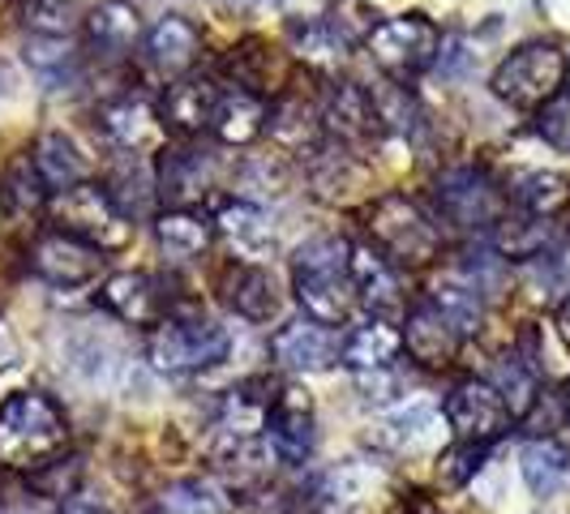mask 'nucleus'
<instances>
[{"label": "nucleus", "instance_id": "nucleus-1", "mask_svg": "<svg viewBox=\"0 0 570 514\" xmlns=\"http://www.w3.org/2000/svg\"><path fill=\"white\" fill-rule=\"evenodd\" d=\"M69 446L65 407L43 391H18L0 403V467L35 472Z\"/></svg>", "mask_w": 570, "mask_h": 514}, {"label": "nucleus", "instance_id": "nucleus-2", "mask_svg": "<svg viewBox=\"0 0 570 514\" xmlns=\"http://www.w3.org/2000/svg\"><path fill=\"white\" fill-rule=\"evenodd\" d=\"M352 245L340 236H314L292 254V287L305 317H314L322 326H340L347 322L356 305V287H352Z\"/></svg>", "mask_w": 570, "mask_h": 514}, {"label": "nucleus", "instance_id": "nucleus-3", "mask_svg": "<svg viewBox=\"0 0 570 514\" xmlns=\"http://www.w3.org/2000/svg\"><path fill=\"white\" fill-rule=\"evenodd\" d=\"M48 215H52L57 231H69V236H78L95 249H120L134 236V219L116 206V198L104 185H90V180L52 194Z\"/></svg>", "mask_w": 570, "mask_h": 514}, {"label": "nucleus", "instance_id": "nucleus-4", "mask_svg": "<svg viewBox=\"0 0 570 514\" xmlns=\"http://www.w3.org/2000/svg\"><path fill=\"white\" fill-rule=\"evenodd\" d=\"M365 48L391 82L407 86L412 78H421L429 65H438L442 30L433 27L425 13H403V18H386V22L370 27Z\"/></svg>", "mask_w": 570, "mask_h": 514}, {"label": "nucleus", "instance_id": "nucleus-5", "mask_svg": "<svg viewBox=\"0 0 570 514\" xmlns=\"http://www.w3.org/2000/svg\"><path fill=\"white\" fill-rule=\"evenodd\" d=\"M567 82V57L553 43H523L489 78V90L511 108H544Z\"/></svg>", "mask_w": 570, "mask_h": 514}, {"label": "nucleus", "instance_id": "nucleus-6", "mask_svg": "<svg viewBox=\"0 0 570 514\" xmlns=\"http://www.w3.org/2000/svg\"><path fill=\"white\" fill-rule=\"evenodd\" d=\"M228 330L206 322V317H164L150 343H146V356L159 373H202L210 365H219L228 356Z\"/></svg>", "mask_w": 570, "mask_h": 514}, {"label": "nucleus", "instance_id": "nucleus-7", "mask_svg": "<svg viewBox=\"0 0 570 514\" xmlns=\"http://www.w3.org/2000/svg\"><path fill=\"white\" fill-rule=\"evenodd\" d=\"M370 236L377 240V249L386 254V261L395 266H425L442 249V236L429 224V215L403 194H386L373 201L370 210Z\"/></svg>", "mask_w": 570, "mask_h": 514}, {"label": "nucleus", "instance_id": "nucleus-8", "mask_svg": "<svg viewBox=\"0 0 570 514\" xmlns=\"http://www.w3.org/2000/svg\"><path fill=\"white\" fill-rule=\"evenodd\" d=\"M446 425L455 428L459 442H476V446H489L498 437L511 433V407L502 399V391L493 382H481V377H468L459 382L455 391L446 395Z\"/></svg>", "mask_w": 570, "mask_h": 514}, {"label": "nucleus", "instance_id": "nucleus-9", "mask_svg": "<svg viewBox=\"0 0 570 514\" xmlns=\"http://www.w3.org/2000/svg\"><path fill=\"white\" fill-rule=\"evenodd\" d=\"M502 194L481 168H451L438 180V210L463 231H485L502 224Z\"/></svg>", "mask_w": 570, "mask_h": 514}, {"label": "nucleus", "instance_id": "nucleus-10", "mask_svg": "<svg viewBox=\"0 0 570 514\" xmlns=\"http://www.w3.org/2000/svg\"><path fill=\"white\" fill-rule=\"evenodd\" d=\"M30 270L52 287H82L90 279H99L104 270V249L86 245L69 231H43L35 245H30Z\"/></svg>", "mask_w": 570, "mask_h": 514}, {"label": "nucleus", "instance_id": "nucleus-11", "mask_svg": "<svg viewBox=\"0 0 570 514\" xmlns=\"http://www.w3.org/2000/svg\"><path fill=\"white\" fill-rule=\"evenodd\" d=\"M314 399H309V391H301V386H284L275 403H271V412H266V446L275 451L279 463H292V467H301L305 458L314 455Z\"/></svg>", "mask_w": 570, "mask_h": 514}, {"label": "nucleus", "instance_id": "nucleus-12", "mask_svg": "<svg viewBox=\"0 0 570 514\" xmlns=\"http://www.w3.org/2000/svg\"><path fill=\"white\" fill-rule=\"evenodd\" d=\"M271 356H275L279 369L326 373V369H335V360H340V343H335V335H331L322 322L296 317V322H287V326H279V330L271 335Z\"/></svg>", "mask_w": 570, "mask_h": 514}, {"label": "nucleus", "instance_id": "nucleus-13", "mask_svg": "<svg viewBox=\"0 0 570 514\" xmlns=\"http://www.w3.org/2000/svg\"><path fill=\"white\" fill-rule=\"evenodd\" d=\"M99 305L112 317L129 322V326H159L168 317V296H164V284L146 270H120V275H108L104 287H99Z\"/></svg>", "mask_w": 570, "mask_h": 514}, {"label": "nucleus", "instance_id": "nucleus-14", "mask_svg": "<svg viewBox=\"0 0 570 514\" xmlns=\"http://www.w3.org/2000/svg\"><path fill=\"white\" fill-rule=\"evenodd\" d=\"M219 103H224V90L210 78H180L168 86L159 116H164V129L180 134V138H198L206 129H215Z\"/></svg>", "mask_w": 570, "mask_h": 514}, {"label": "nucleus", "instance_id": "nucleus-15", "mask_svg": "<svg viewBox=\"0 0 570 514\" xmlns=\"http://www.w3.org/2000/svg\"><path fill=\"white\" fill-rule=\"evenodd\" d=\"M459 335L446 317L438 314L433 305H412L407 309V330H403V347L416 365L425 369H446L459 352Z\"/></svg>", "mask_w": 570, "mask_h": 514}, {"label": "nucleus", "instance_id": "nucleus-16", "mask_svg": "<svg viewBox=\"0 0 570 514\" xmlns=\"http://www.w3.org/2000/svg\"><path fill=\"white\" fill-rule=\"evenodd\" d=\"M99 125H104V134H108L120 150H129V155L150 150V146H159V138H164V116L155 112L146 99H134V95L108 103V108L99 112Z\"/></svg>", "mask_w": 570, "mask_h": 514}, {"label": "nucleus", "instance_id": "nucleus-17", "mask_svg": "<svg viewBox=\"0 0 570 514\" xmlns=\"http://www.w3.org/2000/svg\"><path fill=\"white\" fill-rule=\"evenodd\" d=\"M266 129H271V138L284 146L287 155H317L326 120H322V108H314L309 99L284 95V99L266 112Z\"/></svg>", "mask_w": 570, "mask_h": 514}, {"label": "nucleus", "instance_id": "nucleus-18", "mask_svg": "<svg viewBox=\"0 0 570 514\" xmlns=\"http://www.w3.org/2000/svg\"><path fill=\"white\" fill-rule=\"evenodd\" d=\"M322 120H326V129H335L347 142H365V138H373L382 129L377 125V108H373V95L356 82H335L326 90Z\"/></svg>", "mask_w": 570, "mask_h": 514}, {"label": "nucleus", "instance_id": "nucleus-19", "mask_svg": "<svg viewBox=\"0 0 570 514\" xmlns=\"http://www.w3.org/2000/svg\"><path fill=\"white\" fill-rule=\"evenodd\" d=\"M202 52V34L194 22H185V18H176L168 13L159 27L146 34V60H150V69L159 73V78H180Z\"/></svg>", "mask_w": 570, "mask_h": 514}, {"label": "nucleus", "instance_id": "nucleus-20", "mask_svg": "<svg viewBox=\"0 0 570 514\" xmlns=\"http://www.w3.org/2000/svg\"><path fill=\"white\" fill-rule=\"evenodd\" d=\"M215 228L232 240V249L245 257V261H262V257L275 254V224L271 215L254 206V201H228L215 219Z\"/></svg>", "mask_w": 570, "mask_h": 514}, {"label": "nucleus", "instance_id": "nucleus-21", "mask_svg": "<svg viewBox=\"0 0 570 514\" xmlns=\"http://www.w3.org/2000/svg\"><path fill=\"white\" fill-rule=\"evenodd\" d=\"M403 352V330H395L386 317H370L365 326H356L340 347V360L352 373L365 369H391L395 356Z\"/></svg>", "mask_w": 570, "mask_h": 514}, {"label": "nucleus", "instance_id": "nucleus-22", "mask_svg": "<svg viewBox=\"0 0 570 514\" xmlns=\"http://www.w3.org/2000/svg\"><path fill=\"white\" fill-rule=\"evenodd\" d=\"M352 287L356 296L370 305L373 314H395L403 309L400 279H395V266L382 254H373L370 245H352Z\"/></svg>", "mask_w": 570, "mask_h": 514}, {"label": "nucleus", "instance_id": "nucleus-23", "mask_svg": "<svg viewBox=\"0 0 570 514\" xmlns=\"http://www.w3.org/2000/svg\"><path fill=\"white\" fill-rule=\"evenodd\" d=\"M30 164H35V171L43 176V185H48L52 194L73 189V185H82L86 180V155L78 150V142H73L69 134H60V129L43 134V138L35 142Z\"/></svg>", "mask_w": 570, "mask_h": 514}, {"label": "nucleus", "instance_id": "nucleus-24", "mask_svg": "<svg viewBox=\"0 0 570 514\" xmlns=\"http://www.w3.org/2000/svg\"><path fill=\"white\" fill-rule=\"evenodd\" d=\"M228 305L245 317V322H271V317L279 314V291H275L271 270H266V266H257V261H240V266H232Z\"/></svg>", "mask_w": 570, "mask_h": 514}, {"label": "nucleus", "instance_id": "nucleus-25", "mask_svg": "<svg viewBox=\"0 0 570 514\" xmlns=\"http://www.w3.org/2000/svg\"><path fill=\"white\" fill-rule=\"evenodd\" d=\"M519 476L532 488V497H553L570 476V451L553 437H532L519 451Z\"/></svg>", "mask_w": 570, "mask_h": 514}, {"label": "nucleus", "instance_id": "nucleus-26", "mask_svg": "<svg viewBox=\"0 0 570 514\" xmlns=\"http://www.w3.org/2000/svg\"><path fill=\"white\" fill-rule=\"evenodd\" d=\"M86 39L99 52H125L142 39V13L129 0H104L86 13Z\"/></svg>", "mask_w": 570, "mask_h": 514}, {"label": "nucleus", "instance_id": "nucleus-27", "mask_svg": "<svg viewBox=\"0 0 570 514\" xmlns=\"http://www.w3.org/2000/svg\"><path fill=\"white\" fill-rule=\"evenodd\" d=\"M292 52L305 65H314V69H340L343 60L352 57V34L340 22L309 18V22L292 27Z\"/></svg>", "mask_w": 570, "mask_h": 514}, {"label": "nucleus", "instance_id": "nucleus-28", "mask_svg": "<svg viewBox=\"0 0 570 514\" xmlns=\"http://www.w3.org/2000/svg\"><path fill=\"white\" fill-rule=\"evenodd\" d=\"M382 485H386V476H382L373 463H365V458H347V463H340L335 472H326V481H322V493H317V497H326L331 511H352L356 502L373 497Z\"/></svg>", "mask_w": 570, "mask_h": 514}, {"label": "nucleus", "instance_id": "nucleus-29", "mask_svg": "<svg viewBox=\"0 0 570 514\" xmlns=\"http://www.w3.org/2000/svg\"><path fill=\"white\" fill-rule=\"evenodd\" d=\"M549 245H558V236H553L549 219H541V215L502 219V224L493 228V249L507 257V261H532V257H541Z\"/></svg>", "mask_w": 570, "mask_h": 514}, {"label": "nucleus", "instance_id": "nucleus-30", "mask_svg": "<svg viewBox=\"0 0 570 514\" xmlns=\"http://www.w3.org/2000/svg\"><path fill=\"white\" fill-rule=\"evenodd\" d=\"M266 129V108L257 103V95L249 90H236V95H224L219 103V116H215V138L224 146H249Z\"/></svg>", "mask_w": 570, "mask_h": 514}, {"label": "nucleus", "instance_id": "nucleus-31", "mask_svg": "<svg viewBox=\"0 0 570 514\" xmlns=\"http://www.w3.org/2000/svg\"><path fill=\"white\" fill-rule=\"evenodd\" d=\"M429 305L446 317L459 335H476L481 322H485V296L468 284V279H446V284H438Z\"/></svg>", "mask_w": 570, "mask_h": 514}, {"label": "nucleus", "instance_id": "nucleus-32", "mask_svg": "<svg viewBox=\"0 0 570 514\" xmlns=\"http://www.w3.org/2000/svg\"><path fill=\"white\" fill-rule=\"evenodd\" d=\"M155 185H159L164 198L176 201V210H189L185 201L202 198L210 189V168L202 164V155H168Z\"/></svg>", "mask_w": 570, "mask_h": 514}, {"label": "nucleus", "instance_id": "nucleus-33", "mask_svg": "<svg viewBox=\"0 0 570 514\" xmlns=\"http://www.w3.org/2000/svg\"><path fill=\"white\" fill-rule=\"evenodd\" d=\"M155 236H159V245L176 257H194L202 254L206 245H210V236H215V224L198 215V210H168V215H159V224H155Z\"/></svg>", "mask_w": 570, "mask_h": 514}, {"label": "nucleus", "instance_id": "nucleus-34", "mask_svg": "<svg viewBox=\"0 0 570 514\" xmlns=\"http://www.w3.org/2000/svg\"><path fill=\"white\" fill-rule=\"evenodd\" d=\"M514 201L528 210V215H541V219H549V215H558L562 206L570 201V180L567 176H558V171H523L519 180H514Z\"/></svg>", "mask_w": 570, "mask_h": 514}, {"label": "nucleus", "instance_id": "nucleus-35", "mask_svg": "<svg viewBox=\"0 0 570 514\" xmlns=\"http://www.w3.org/2000/svg\"><path fill=\"white\" fill-rule=\"evenodd\" d=\"M65 365L78 373L82 382L99 386V382H112L120 369V352L99 335H78V339L65 347Z\"/></svg>", "mask_w": 570, "mask_h": 514}, {"label": "nucleus", "instance_id": "nucleus-36", "mask_svg": "<svg viewBox=\"0 0 570 514\" xmlns=\"http://www.w3.org/2000/svg\"><path fill=\"white\" fill-rule=\"evenodd\" d=\"M159 514H228L224 488L210 481H176L159 493Z\"/></svg>", "mask_w": 570, "mask_h": 514}, {"label": "nucleus", "instance_id": "nucleus-37", "mask_svg": "<svg viewBox=\"0 0 570 514\" xmlns=\"http://www.w3.org/2000/svg\"><path fill=\"white\" fill-rule=\"evenodd\" d=\"M528 284L541 300H567L570 296V240L549 245L541 257L528 261Z\"/></svg>", "mask_w": 570, "mask_h": 514}, {"label": "nucleus", "instance_id": "nucleus-38", "mask_svg": "<svg viewBox=\"0 0 570 514\" xmlns=\"http://www.w3.org/2000/svg\"><path fill=\"white\" fill-rule=\"evenodd\" d=\"M373 95V108H377V125L386 134H400V138H412L425 129V116L416 108V99L403 90L400 82L395 86H382V90H370Z\"/></svg>", "mask_w": 570, "mask_h": 514}, {"label": "nucleus", "instance_id": "nucleus-39", "mask_svg": "<svg viewBox=\"0 0 570 514\" xmlns=\"http://www.w3.org/2000/svg\"><path fill=\"white\" fill-rule=\"evenodd\" d=\"M493 386L502 391L511 416H528L537 407V373L528 369L523 356H502L498 369H493Z\"/></svg>", "mask_w": 570, "mask_h": 514}, {"label": "nucleus", "instance_id": "nucleus-40", "mask_svg": "<svg viewBox=\"0 0 570 514\" xmlns=\"http://www.w3.org/2000/svg\"><path fill=\"white\" fill-rule=\"evenodd\" d=\"M438 407L425 399L407 403V407H400L391 421H386V433H391V442L395 446H407V451H416V446H425L429 437L438 433Z\"/></svg>", "mask_w": 570, "mask_h": 514}, {"label": "nucleus", "instance_id": "nucleus-41", "mask_svg": "<svg viewBox=\"0 0 570 514\" xmlns=\"http://www.w3.org/2000/svg\"><path fill=\"white\" fill-rule=\"evenodd\" d=\"M78 481H82V463L78 458H52V463L30 472V488L39 497H57V502H69L78 493Z\"/></svg>", "mask_w": 570, "mask_h": 514}, {"label": "nucleus", "instance_id": "nucleus-42", "mask_svg": "<svg viewBox=\"0 0 570 514\" xmlns=\"http://www.w3.org/2000/svg\"><path fill=\"white\" fill-rule=\"evenodd\" d=\"M22 60L39 78H52V73L73 65V48H69L65 34H30L27 43H22Z\"/></svg>", "mask_w": 570, "mask_h": 514}, {"label": "nucleus", "instance_id": "nucleus-43", "mask_svg": "<svg viewBox=\"0 0 570 514\" xmlns=\"http://www.w3.org/2000/svg\"><path fill=\"white\" fill-rule=\"evenodd\" d=\"M0 198H9L18 210H39L43 201H48V185H43V176L35 171V164L27 159H18L9 176H4V185H0Z\"/></svg>", "mask_w": 570, "mask_h": 514}, {"label": "nucleus", "instance_id": "nucleus-44", "mask_svg": "<svg viewBox=\"0 0 570 514\" xmlns=\"http://www.w3.org/2000/svg\"><path fill=\"white\" fill-rule=\"evenodd\" d=\"M537 138L558 155H570V90H558L544 108H537Z\"/></svg>", "mask_w": 570, "mask_h": 514}, {"label": "nucleus", "instance_id": "nucleus-45", "mask_svg": "<svg viewBox=\"0 0 570 514\" xmlns=\"http://www.w3.org/2000/svg\"><path fill=\"white\" fill-rule=\"evenodd\" d=\"M468 284L476 287L481 296H502V287L511 279V270H507V257L498 254V249H481V254H468Z\"/></svg>", "mask_w": 570, "mask_h": 514}, {"label": "nucleus", "instance_id": "nucleus-46", "mask_svg": "<svg viewBox=\"0 0 570 514\" xmlns=\"http://www.w3.org/2000/svg\"><path fill=\"white\" fill-rule=\"evenodd\" d=\"M228 69L236 73V82H240V86H249V90H266L262 82L271 78V52H266L257 39H249V43L232 48Z\"/></svg>", "mask_w": 570, "mask_h": 514}, {"label": "nucleus", "instance_id": "nucleus-47", "mask_svg": "<svg viewBox=\"0 0 570 514\" xmlns=\"http://www.w3.org/2000/svg\"><path fill=\"white\" fill-rule=\"evenodd\" d=\"M485 451L489 446H476V442H459L455 451H446L442 463H438V472H442V485H468L476 472H481V463H485Z\"/></svg>", "mask_w": 570, "mask_h": 514}, {"label": "nucleus", "instance_id": "nucleus-48", "mask_svg": "<svg viewBox=\"0 0 570 514\" xmlns=\"http://www.w3.org/2000/svg\"><path fill=\"white\" fill-rule=\"evenodd\" d=\"M27 22L35 34H65L73 22V0H27Z\"/></svg>", "mask_w": 570, "mask_h": 514}, {"label": "nucleus", "instance_id": "nucleus-49", "mask_svg": "<svg viewBox=\"0 0 570 514\" xmlns=\"http://www.w3.org/2000/svg\"><path fill=\"white\" fill-rule=\"evenodd\" d=\"M400 373H391V369H365V373H356V391H361V399H370V403H391L395 395H400Z\"/></svg>", "mask_w": 570, "mask_h": 514}, {"label": "nucleus", "instance_id": "nucleus-50", "mask_svg": "<svg viewBox=\"0 0 570 514\" xmlns=\"http://www.w3.org/2000/svg\"><path fill=\"white\" fill-rule=\"evenodd\" d=\"M472 60H476V52H468V43H463V39H442V52H438V69H442L446 78H468Z\"/></svg>", "mask_w": 570, "mask_h": 514}, {"label": "nucleus", "instance_id": "nucleus-51", "mask_svg": "<svg viewBox=\"0 0 570 514\" xmlns=\"http://www.w3.org/2000/svg\"><path fill=\"white\" fill-rule=\"evenodd\" d=\"M18 360V339H13V330L4 326V317H0V373L9 369Z\"/></svg>", "mask_w": 570, "mask_h": 514}, {"label": "nucleus", "instance_id": "nucleus-52", "mask_svg": "<svg viewBox=\"0 0 570 514\" xmlns=\"http://www.w3.org/2000/svg\"><path fill=\"white\" fill-rule=\"evenodd\" d=\"M60 514H108V511H104L99 502H90V497H78V493H73V497L60 506Z\"/></svg>", "mask_w": 570, "mask_h": 514}, {"label": "nucleus", "instance_id": "nucleus-53", "mask_svg": "<svg viewBox=\"0 0 570 514\" xmlns=\"http://www.w3.org/2000/svg\"><path fill=\"white\" fill-rule=\"evenodd\" d=\"M558 326H562V335L570 339V296L562 300V314H558Z\"/></svg>", "mask_w": 570, "mask_h": 514}, {"label": "nucleus", "instance_id": "nucleus-54", "mask_svg": "<svg viewBox=\"0 0 570 514\" xmlns=\"http://www.w3.org/2000/svg\"><path fill=\"white\" fill-rule=\"evenodd\" d=\"M232 4H257V0H232Z\"/></svg>", "mask_w": 570, "mask_h": 514}, {"label": "nucleus", "instance_id": "nucleus-55", "mask_svg": "<svg viewBox=\"0 0 570 514\" xmlns=\"http://www.w3.org/2000/svg\"><path fill=\"white\" fill-rule=\"evenodd\" d=\"M9 514H30V511H9Z\"/></svg>", "mask_w": 570, "mask_h": 514}, {"label": "nucleus", "instance_id": "nucleus-56", "mask_svg": "<svg viewBox=\"0 0 570 514\" xmlns=\"http://www.w3.org/2000/svg\"><path fill=\"white\" fill-rule=\"evenodd\" d=\"M567 78H570V60H567Z\"/></svg>", "mask_w": 570, "mask_h": 514}, {"label": "nucleus", "instance_id": "nucleus-57", "mask_svg": "<svg viewBox=\"0 0 570 514\" xmlns=\"http://www.w3.org/2000/svg\"><path fill=\"white\" fill-rule=\"evenodd\" d=\"M0 206H4V198H0Z\"/></svg>", "mask_w": 570, "mask_h": 514}]
</instances>
